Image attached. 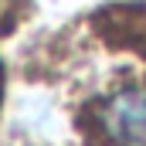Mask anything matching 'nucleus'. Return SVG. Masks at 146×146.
Listing matches in <instances>:
<instances>
[{"instance_id": "1", "label": "nucleus", "mask_w": 146, "mask_h": 146, "mask_svg": "<svg viewBox=\"0 0 146 146\" xmlns=\"http://www.w3.org/2000/svg\"><path fill=\"white\" fill-rule=\"evenodd\" d=\"M99 146H146V82H126L92 109Z\"/></svg>"}]
</instances>
